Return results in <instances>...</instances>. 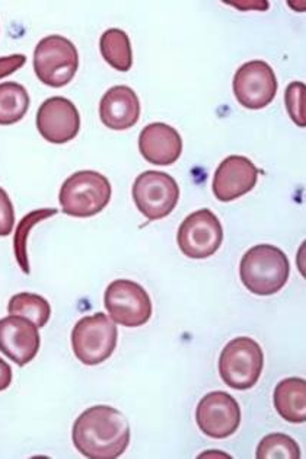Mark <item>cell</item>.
<instances>
[{
    "label": "cell",
    "instance_id": "obj_1",
    "mask_svg": "<svg viewBox=\"0 0 306 459\" xmlns=\"http://www.w3.org/2000/svg\"><path fill=\"white\" fill-rule=\"evenodd\" d=\"M72 440L82 455L90 459H116L130 444L127 417L109 405H93L76 419Z\"/></svg>",
    "mask_w": 306,
    "mask_h": 459
},
{
    "label": "cell",
    "instance_id": "obj_2",
    "mask_svg": "<svg viewBox=\"0 0 306 459\" xmlns=\"http://www.w3.org/2000/svg\"><path fill=\"white\" fill-rule=\"evenodd\" d=\"M240 281L249 292L270 296L280 292L291 274V263L282 249L268 244L252 247L240 260Z\"/></svg>",
    "mask_w": 306,
    "mask_h": 459
},
{
    "label": "cell",
    "instance_id": "obj_3",
    "mask_svg": "<svg viewBox=\"0 0 306 459\" xmlns=\"http://www.w3.org/2000/svg\"><path fill=\"white\" fill-rule=\"evenodd\" d=\"M111 200L109 178L97 171H79L63 183L58 202L63 213L72 218H92Z\"/></svg>",
    "mask_w": 306,
    "mask_h": 459
},
{
    "label": "cell",
    "instance_id": "obj_4",
    "mask_svg": "<svg viewBox=\"0 0 306 459\" xmlns=\"http://www.w3.org/2000/svg\"><path fill=\"white\" fill-rule=\"evenodd\" d=\"M116 323L104 312L79 319L72 331V349L83 365L95 366L111 358L117 347Z\"/></svg>",
    "mask_w": 306,
    "mask_h": 459
},
{
    "label": "cell",
    "instance_id": "obj_5",
    "mask_svg": "<svg viewBox=\"0 0 306 459\" xmlns=\"http://www.w3.org/2000/svg\"><path fill=\"white\" fill-rule=\"evenodd\" d=\"M264 353L256 340L237 337L226 344L219 359V374L229 388H252L263 372Z\"/></svg>",
    "mask_w": 306,
    "mask_h": 459
},
{
    "label": "cell",
    "instance_id": "obj_6",
    "mask_svg": "<svg viewBox=\"0 0 306 459\" xmlns=\"http://www.w3.org/2000/svg\"><path fill=\"white\" fill-rule=\"evenodd\" d=\"M79 53L66 37L50 36L41 39L34 51V71L44 85L62 88L78 72Z\"/></svg>",
    "mask_w": 306,
    "mask_h": 459
},
{
    "label": "cell",
    "instance_id": "obj_7",
    "mask_svg": "<svg viewBox=\"0 0 306 459\" xmlns=\"http://www.w3.org/2000/svg\"><path fill=\"white\" fill-rule=\"evenodd\" d=\"M105 309L114 323L123 327H142L152 316V300L149 293L136 281H114L104 295Z\"/></svg>",
    "mask_w": 306,
    "mask_h": 459
},
{
    "label": "cell",
    "instance_id": "obj_8",
    "mask_svg": "<svg viewBox=\"0 0 306 459\" xmlns=\"http://www.w3.org/2000/svg\"><path fill=\"white\" fill-rule=\"evenodd\" d=\"M133 199L149 221H159L172 213L179 199V187L170 174L144 171L133 184Z\"/></svg>",
    "mask_w": 306,
    "mask_h": 459
},
{
    "label": "cell",
    "instance_id": "obj_9",
    "mask_svg": "<svg viewBox=\"0 0 306 459\" xmlns=\"http://www.w3.org/2000/svg\"><path fill=\"white\" fill-rule=\"evenodd\" d=\"M177 242L187 257L194 260L209 258L223 242L221 221L209 209L194 212L179 226Z\"/></svg>",
    "mask_w": 306,
    "mask_h": 459
},
{
    "label": "cell",
    "instance_id": "obj_10",
    "mask_svg": "<svg viewBox=\"0 0 306 459\" xmlns=\"http://www.w3.org/2000/svg\"><path fill=\"white\" fill-rule=\"evenodd\" d=\"M277 88L275 71L263 60L245 63L233 76V94L245 108H266L275 100Z\"/></svg>",
    "mask_w": 306,
    "mask_h": 459
},
{
    "label": "cell",
    "instance_id": "obj_11",
    "mask_svg": "<svg viewBox=\"0 0 306 459\" xmlns=\"http://www.w3.org/2000/svg\"><path fill=\"white\" fill-rule=\"evenodd\" d=\"M196 421L205 436L226 439L240 424V407L231 394L223 391L205 394L196 410Z\"/></svg>",
    "mask_w": 306,
    "mask_h": 459
},
{
    "label": "cell",
    "instance_id": "obj_12",
    "mask_svg": "<svg viewBox=\"0 0 306 459\" xmlns=\"http://www.w3.org/2000/svg\"><path fill=\"white\" fill-rule=\"evenodd\" d=\"M37 129L50 143L63 144L74 141L81 130L78 108L67 98H48L37 113Z\"/></svg>",
    "mask_w": 306,
    "mask_h": 459
},
{
    "label": "cell",
    "instance_id": "obj_13",
    "mask_svg": "<svg viewBox=\"0 0 306 459\" xmlns=\"http://www.w3.org/2000/svg\"><path fill=\"white\" fill-rule=\"evenodd\" d=\"M39 327L31 321L18 316L0 319V351L18 366H25L34 360L39 353Z\"/></svg>",
    "mask_w": 306,
    "mask_h": 459
},
{
    "label": "cell",
    "instance_id": "obj_14",
    "mask_svg": "<svg viewBox=\"0 0 306 459\" xmlns=\"http://www.w3.org/2000/svg\"><path fill=\"white\" fill-rule=\"evenodd\" d=\"M257 179L258 169L249 158L228 156L214 172L212 190L219 202H232L256 187Z\"/></svg>",
    "mask_w": 306,
    "mask_h": 459
},
{
    "label": "cell",
    "instance_id": "obj_15",
    "mask_svg": "<svg viewBox=\"0 0 306 459\" xmlns=\"http://www.w3.org/2000/svg\"><path fill=\"white\" fill-rule=\"evenodd\" d=\"M139 149L149 164L165 167L179 160L182 139L174 127L165 123H152L140 133Z\"/></svg>",
    "mask_w": 306,
    "mask_h": 459
},
{
    "label": "cell",
    "instance_id": "obj_16",
    "mask_svg": "<svg viewBox=\"0 0 306 459\" xmlns=\"http://www.w3.org/2000/svg\"><path fill=\"white\" fill-rule=\"evenodd\" d=\"M100 117L109 129H130L139 121V97L132 88L126 85L109 88L100 104Z\"/></svg>",
    "mask_w": 306,
    "mask_h": 459
},
{
    "label": "cell",
    "instance_id": "obj_17",
    "mask_svg": "<svg viewBox=\"0 0 306 459\" xmlns=\"http://www.w3.org/2000/svg\"><path fill=\"white\" fill-rule=\"evenodd\" d=\"M275 407L280 417L289 423H305L306 381L301 377H287L275 389Z\"/></svg>",
    "mask_w": 306,
    "mask_h": 459
},
{
    "label": "cell",
    "instance_id": "obj_18",
    "mask_svg": "<svg viewBox=\"0 0 306 459\" xmlns=\"http://www.w3.org/2000/svg\"><path fill=\"white\" fill-rule=\"evenodd\" d=\"M100 48L105 62L118 72H128L133 66L130 39L123 30H107L100 39Z\"/></svg>",
    "mask_w": 306,
    "mask_h": 459
},
{
    "label": "cell",
    "instance_id": "obj_19",
    "mask_svg": "<svg viewBox=\"0 0 306 459\" xmlns=\"http://www.w3.org/2000/svg\"><path fill=\"white\" fill-rule=\"evenodd\" d=\"M30 108V95L21 83H0V126L22 120Z\"/></svg>",
    "mask_w": 306,
    "mask_h": 459
},
{
    "label": "cell",
    "instance_id": "obj_20",
    "mask_svg": "<svg viewBox=\"0 0 306 459\" xmlns=\"http://www.w3.org/2000/svg\"><path fill=\"white\" fill-rule=\"evenodd\" d=\"M8 312L9 316H22L31 321L39 328L46 327L51 316L50 304L44 299L43 296L27 292L12 296Z\"/></svg>",
    "mask_w": 306,
    "mask_h": 459
},
{
    "label": "cell",
    "instance_id": "obj_21",
    "mask_svg": "<svg viewBox=\"0 0 306 459\" xmlns=\"http://www.w3.org/2000/svg\"><path fill=\"white\" fill-rule=\"evenodd\" d=\"M57 213L56 209H39L31 212L27 216H23L20 225L16 228L15 237H13V253H15L16 261L20 264L21 270L25 274H30V261H28V237L31 234V230L37 223L43 222L46 219L51 218Z\"/></svg>",
    "mask_w": 306,
    "mask_h": 459
},
{
    "label": "cell",
    "instance_id": "obj_22",
    "mask_svg": "<svg viewBox=\"0 0 306 459\" xmlns=\"http://www.w3.org/2000/svg\"><path fill=\"white\" fill-rule=\"evenodd\" d=\"M256 456L258 459H299L301 447L291 436L272 433L266 436L257 446Z\"/></svg>",
    "mask_w": 306,
    "mask_h": 459
},
{
    "label": "cell",
    "instance_id": "obj_23",
    "mask_svg": "<svg viewBox=\"0 0 306 459\" xmlns=\"http://www.w3.org/2000/svg\"><path fill=\"white\" fill-rule=\"evenodd\" d=\"M305 94L306 86L302 82L291 83L284 92L287 113L299 127L306 126Z\"/></svg>",
    "mask_w": 306,
    "mask_h": 459
},
{
    "label": "cell",
    "instance_id": "obj_24",
    "mask_svg": "<svg viewBox=\"0 0 306 459\" xmlns=\"http://www.w3.org/2000/svg\"><path fill=\"white\" fill-rule=\"evenodd\" d=\"M15 225V212L8 193L0 187V237H8Z\"/></svg>",
    "mask_w": 306,
    "mask_h": 459
},
{
    "label": "cell",
    "instance_id": "obj_25",
    "mask_svg": "<svg viewBox=\"0 0 306 459\" xmlns=\"http://www.w3.org/2000/svg\"><path fill=\"white\" fill-rule=\"evenodd\" d=\"M27 63V57L23 55H12L6 57H0V79L6 78L9 74L20 71L21 67Z\"/></svg>",
    "mask_w": 306,
    "mask_h": 459
},
{
    "label": "cell",
    "instance_id": "obj_26",
    "mask_svg": "<svg viewBox=\"0 0 306 459\" xmlns=\"http://www.w3.org/2000/svg\"><path fill=\"white\" fill-rule=\"evenodd\" d=\"M12 384V369L4 359H0V391L8 389Z\"/></svg>",
    "mask_w": 306,
    "mask_h": 459
}]
</instances>
